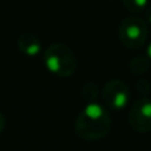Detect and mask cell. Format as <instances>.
<instances>
[{"label":"cell","instance_id":"6da1fadb","mask_svg":"<svg viewBox=\"0 0 151 151\" xmlns=\"http://www.w3.org/2000/svg\"><path fill=\"white\" fill-rule=\"evenodd\" d=\"M111 115L98 102L86 104L74 122V131L81 139L89 142L105 138L111 130Z\"/></svg>","mask_w":151,"mask_h":151},{"label":"cell","instance_id":"7a4b0ae2","mask_svg":"<svg viewBox=\"0 0 151 151\" xmlns=\"http://www.w3.org/2000/svg\"><path fill=\"white\" fill-rule=\"evenodd\" d=\"M47 69L57 77H70L78 65L74 52L63 42L50 44L42 55Z\"/></svg>","mask_w":151,"mask_h":151},{"label":"cell","instance_id":"3957f363","mask_svg":"<svg viewBox=\"0 0 151 151\" xmlns=\"http://www.w3.org/2000/svg\"><path fill=\"white\" fill-rule=\"evenodd\" d=\"M118 37L127 49H139L149 39V25L145 20L137 16L126 17L118 28Z\"/></svg>","mask_w":151,"mask_h":151},{"label":"cell","instance_id":"277c9868","mask_svg":"<svg viewBox=\"0 0 151 151\" xmlns=\"http://www.w3.org/2000/svg\"><path fill=\"white\" fill-rule=\"evenodd\" d=\"M101 98L104 106L107 110L119 111L129 105L131 98V91L125 81L114 78V80L107 81L104 85L101 90Z\"/></svg>","mask_w":151,"mask_h":151},{"label":"cell","instance_id":"5b68a950","mask_svg":"<svg viewBox=\"0 0 151 151\" xmlns=\"http://www.w3.org/2000/svg\"><path fill=\"white\" fill-rule=\"evenodd\" d=\"M129 123L137 133L146 134L151 131V98L139 97L133 102L129 111Z\"/></svg>","mask_w":151,"mask_h":151},{"label":"cell","instance_id":"8992f818","mask_svg":"<svg viewBox=\"0 0 151 151\" xmlns=\"http://www.w3.org/2000/svg\"><path fill=\"white\" fill-rule=\"evenodd\" d=\"M17 48L23 55L28 57H35L41 52V41L36 35L31 32H24L17 39Z\"/></svg>","mask_w":151,"mask_h":151},{"label":"cell","instance_id":"52a82bcc","mask_svg":"<svg viewBox=\"0 0 151 151\" xmlns=\"http://www.w3.org/2000/svg\"><path fill=\"white\" fill-rule=\"evenodd\" d=\"M150 64H151V61L147 56H137V57L130 60L129 69H130V72L133 74L142 76L150 69Z\"/></svg>","mask_w":151,"mask_h":151},{"label":"cell","instance_id":"ba28073f","mask_svg":"<svg viewBox=\"0 0 151 151\" xmlns=\"http://www.w3.org/2000/svg\"><path fill=\"white\" fill-rule=\"evenodd\" d=\"M81 96H82V99L86 102V104H93V102H97L99 96V88L97 86V83L91 82V81H88L82 85L81 88Z\"/></svg>","mask_w":151,"mask_h":151},{"label":"cell","instance_id":"9c48e42d","mask_svg":"<svg viewBox=\"0 0 151 151\" xmlns=\"http://www.w3.org/2000/svg\"><path fill=\"white\" fill-rule=\"evenodd\" d=\"M122 3L131 13H141L149 7V0H122Z\"/></svg>","mask_w":151,"mask_h":151},{"label":"cell","instance_id":"30bf717a","mask_svg":"<svg viewBox=\"0 0 151 151\" xmlns=\"http://www.w3.org/2000/svg\"><path fill=\"white\" fill-rule=\"evenodd\" d=\"M135 89L137 93L139 94V97H147V94L150 93V83L145 78H141V80L137 81L135 83Z\"/></svg>","mask_w":151,"mask_h":151},{"label":"cell","instance_id":"8fae6325","mask_svg":"<svg viewBox=\"0 0 151 151\" xmlns=\"http://www.w3.org/2000/svg\"><path fill=\"white\" fill-rule=\"evenodd\" d=\"M4 127H5V117L3 115V113L0 111V135H1V133H3V130H4Z\"/></svg>","mask_w":151,"mask_h":151},{"label":"cell","instance_id":"7c38bea8","mask_svg":"<svg viewBox=\"0 0 151 151\" xmlns=\"http://www.w3.org/2000/svg\"><path fill=\"white\" fill-rule=\"evenodd\" d=\"M146 20H147V23L151 24V5H149V7L146 8Z\"/></svg>","mask_w":151,"mask_h":151},{"label":"cell","instance_id":"4fadbf2b","mask_svg":"<svg viewBox=\"0 0 151 151\" xmlns=\"http://www.w3.org/2000/svg\"><path fill=\"white\" fill-rule=\"evenodd\" d=\"M147 57H149L151 61V42L149 44V47H147Z\"/></svg>","mask_w":151,"mask_h":151}]
</instances>
